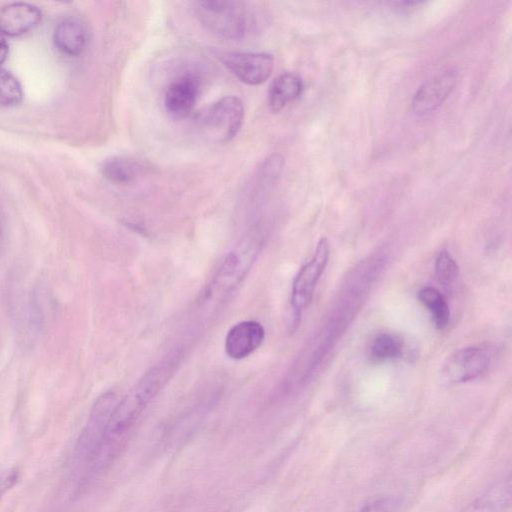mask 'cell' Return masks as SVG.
<instances>
[{"instance_id": "44dd1931", "label": "cell", "mask_w": 512, "mask_h": 512, "mask_svg": "<svg viewBox=\"0 0 512 512\" xmlns=\"http://www.w3.org/2000/svg\"><path fill=\"white\" fill-rule=\"evenodd\" d=\"M396 502L393 498L382 497L363 506L359 512H392Z\"/></svg>"}, {"instance_id": "7402d4cb", "label": "cell", "mask_w": 512, "mask_h": 512, "mask_svg": "<svg viewBox=\"0 0 512 512\" xmlns=\"http://www.w3.org/2000/svg\"><path fill=\"white\" fill-rule=\"evenodd\" d=\"M19 479L17 469H8L0 474V498L11 489Z\"/></svg>"}, {"instance_id": "d6986e66", "label": "cell", "mask_w": 512, "mask_h": 512, "mask_svg": "<svg viewBox=\"0 0 512 512\" xmlns=\"http://www.w3.org/2000/svg\"><path fill=\"white\" fill-rule=\"evenodd\" d=\"M22 99L23 91L17 78L11 72L0 69V105L15 106Z\"/></svg>"}, {"instance_id": "30bf717a", "label": "cell", "mask_w": 512, "mask_h": 512, "mask_svg": "<svg viewBox=\"0 0 512 512\" xmlns=\"http://www.w3.org/2000/svg\"><path fill=\"white\" fill-rule=\"evenodd\" d=\"M265 338L261 323L245 320L233 325L225 337V353L234 360H241L257 350Z\"/></svg>"}, {"instance_id": "5b68a950", "label": "cell", "mask_w": 512, "mask_h": 512, "mask_svg": "<svg viewBox=\"0 0 512 512\" xmlns=\"http://www.w3.org/2000/svg\"><path fill=\"white\" fill-rule=\"evenodd\" d=\"M118 401L114 392H105L95 400L91 408L74 452L75 462L84 468V472L92 462L103 440L108 422Z\"/></svg>"}, {"instance_id": "603a6c76", "label": "cell", "mask_w": 512, "mask_h": 512, "mask_svg": "<svg viewBox=\"0 0 512 512\" xmlns=\"http://www.w3.org/2000/svg\"><path fill=\"white\" fill-rule=\"evenodd\" d=\"M8 43L5 36L0 33V65L6 60L8 55Z\"/></svg>"}, {"instance_id": "6da1fadb", "label": "cell", "mask_w": 512, "mask_h": 512, "mask_svg": "<svg viewBox=\"0 0 512 512\" xmlns=\"http://www.w3.org/2000/svg\"><path fill=\"white\" fill-rule=\"evenodd\" d=\"M173 360H164L150 368L116 404L103 440L89 465V473L97 477L121 454L138 418L171 377Z\"/></svg>"}, {"instance_id": "8992f818", "label": "cell", "mask_w": 512, "mask_h": 512, "mask_svg": "<svg viewBox=\"0 0 512 512\" xmlns=\"http://www.w3.org/2000/svg\"><path fill=\"white\" fill-rule=\"evenodd\" d=\"M493 360L489 345L477 344L458 349L446 358L439 379L446 386L472 381L486 373Z\"/></svg>"}, {"instance_id": "277c9868", "label": "cell", "mask_w": 512, "mask_h": 512, "mask_svg": "<svg viewBox=\"0 0 512 512\" xmlns=\"http://www.w3.org/2000/svg\"><path fill=\"white\" fill-rule=\"evenodd\" d=\"M244 120V106L236 96H224L196 116L199 128L210 139L225 143L240 131Z\"/></svg>"}, {"instance_id": "ba28073f", "label": "cell", "mask_w": 512, "mask_h": 512, "mask_svg": "<svg viewBox=\"0 0 512 512\" xmlns=\"http://www.w3.org/2000/svg\"><path fill=\"white\" fill-rule=\"evenodd\" d=\"M221 61L241 82L251 86L266 82L274 68V58L268 53L227 52Z\"/></svg>"}, {"instance_id": "9a60e30c", "label": "cell", "mask_w": 512, "mask_h": 512, "mask_svg": "<svg viewBox=\"0 0 512 512\" xmlns=\"http://www.w3.org/2000/svg\"><path fill=\"white\" fill-rule=\"evenodd\" d=\"M511 503V479L503 480L475 499L461 512H503Z\"/></svg>"}, {"instance_id": "5bb4252c", "label": "cell", "mask_w": 512, "mask_h": 512, "mask_svg": "<svg viewBox=\"0 0 512 512\" xmlns=\"http://www.w3.org/2000/svg\"><path fill=\"white\" fill-rule=\"evenodd\" d=\"M303 88V82L298 75L292 72L280 74L268 89L269 109L274 113L280 112L301 95Z\"/></svg>"}, {"instance_id": "7a4b0ae2", "label": "cell", "mask_w": 512, "mask_h": 512, "mask_svg": "<svg viewBox=\"0 0 512 512\" xmlns=\"http://www.w3.org/2000/svg\"><path fill=\"white\" fill-rule=\"evenodd\" d=\"M263 245L259 230L247 233L225 256L205 292L209 301L221 300L229 294L252 268Z\"/></svg>"}, {"instance_id": "8fae6325", "label": "cell", "mask_w": 512, "mask_h": 512, "mask_svg": "<svg viewBox=\"0 0 512 512\" xmlns=\"http://www.w3.org/2000/svg\"><path fill=\"white\" fill-rule=\"evenodd\" d=\"M199 82L195 76L185 74L177 77L167 86L164 105L167 112L176 118L188 116L197 102Z\"/></svg>"}, {"instance_id": "3957f363", "label": "cell", "mask_w": 512, "mask_h": 512, "mask_svg": "<svg viewBox=\"0 0 512 512\" xmlns=\"http://www.w3.org/2000/svg\"><path fill=\"white\" fill-rule=\"evenodd\" d=\"M193 10L206 29L226 39H240L249 28V12L246 4L241 1H195Z\"/></svg>"}, {"instance_id": "52a82bcc", "label": "cell", "mask_w": 512, "mask_h": 512, "mask_svg": "<svg viewBox=\"0 0 512 512\" xmlns=\"http://www.w3.org/2000/svg\"><path fill=\"white\" fill-rule=\"evenodd\" d=\"M330 256V246L326 238H321L311 259L306 262L294 278L290 305L294 325L310 305L317 283L326 269Z\"/></svg>"}, {"instance_id": "ac0fdd59", "label": "cell", "mask_w": 512, "mask_h": 512, "mask_svg": "<svg viewBox=\"0 0 512 512\" xmlns=\"http://www.w3.org/2000/svg\"><path fill=\"white\" fill-rule=\"evenodd\" d=\"M404 351L403 340L391 333H381L373 340L370 357L376 362L399 358Z\"/></svg>"}, {"instance_id": "cb8c5ba5", "label": "cell", "mask_w": 512, "mask_h": 512, "mask_svg": "<svg viewBox=\"0 0 512 512\" xmlns=\"http://www.w3.org/2000/svg\"><path fill=\"white\" fill-rule=\"evenodd\" d=\"M3 240H4V228H3L2 220H1V217H0V250H1L2 245H3Z\"/></svg>"}, {"instance_id": "4fadbf2b", "label": "cell", "mask_w": 512, "mask_h": 512, "mask_svg": "<svg viewBox=\"0 0 512 512\" xmlns=\"http://www.w3.org/2000/svg\"><path fill=\"white\" fill-rule=\"evenodd\" d=\"M88 41L85 25L75 17L62 20L54 31L57 49L68 56H78L85 50Z\"/></svg>"}, {"instance_id": "7c38bea8", "label": "cell", "mask_w": 512, "mask_h": 512, "mask_svg": "<svg viewBox=\"0 0 512 512\" xmlns=\"http://www.w3.org/2000/svg\"><path fill=\"white\" fill-rule=\"evenodd\" d=\"M41 11L33 4L13 2L0 8V33L19 36L34 29L41 21Z\"/></svg>"}, {"instance_id": "9c48e42d", "label": "cell", "mask_w": 512, "mask_h": 512, "mask_svg": "<svg viewBox=\"0 0 512 512\" xmlns=\"http://www.w3.org/2000/svg\"><path fill=\"white\" fill-rule=\"evenodd\" d=\"M457 72L447 69L423 83L412 98V109L418 115L436 110L448 97L456 83Z\"/></svg>"}, {"instance_id": "2e32d148", "label": "cell", "mask_w": 512, "mask_h": 512, "mask_svg": "<svg viewBox=\"0 0 512 512\" xmlns=\"http://www.w3.org/2000/svg\"><path fill=\"white\" fill-rule=\"evenodd\" d=\"M100 170L103 177L109 182L117 185H127L140 176L144 167L132 158L113 156L101 164Z\"/></svg>"}, {"instance_id": "e0dca14e", "label": "cell", "mask_w": 512, "mask_h": 512, "mask_svg": "<svg viewBox=\"0 0 512 512\" xmlns=\"http://www.w3.org/2000/svg\"><path fill=\"white\" fill-rule=\"evenodd\" d=\"M418 299L429 310L437 329H444L450 320V309L443 294L432 286L419 290Z\"/></svg>"}, {"instance_id": "ffe728a7", "label": "cell", "mask_w": 512, "mask_h": 512, "mask_svg": "<svg viewBox=\"0 0 512 512\" xmlns=\"http://www.w3.org/2000/svg\"><path fill=\"white\" fill-rule=\"evenodd\" d=\"M435 274L439 283L445 288H450L459 276V267L451 254L441 251L435 259Z\"/></svg>"}]
</instances>
